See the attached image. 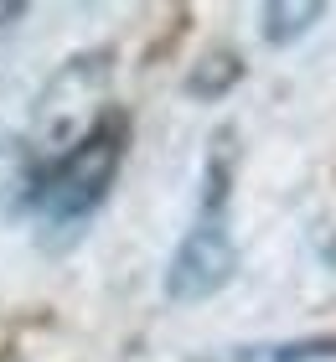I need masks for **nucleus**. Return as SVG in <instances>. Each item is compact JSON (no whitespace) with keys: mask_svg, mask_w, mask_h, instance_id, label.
I'll use <instances>...</instances> for the list:
<instances>
[{"mask_svg":"<svg viewBox=\"0 0 336 362\" xmlns=\"http://www.w3.org/2000/svg\"><path fill=\"white\" fill-rule=\"evenodd\" d=\"M37 156L26 151V140H16L11 129H0V212H16L37 197Z\"/></svg>","mask_w":336,"mask_h":362,"instance_id":"20e7f679","label":"nucleus"},{"mask_svg":"<svg viewBox=\"0 0 336 362\" xmlns=\"http://www.w3.org/2000/svg\"><path fill=\"white\" fill-rule=\"evenodd\" d=\"M326 16V6H264V42H295Z\"/></svg>","mask_w":336,"mask_h":362,"instance_id":"39448f33","label":"nucleus"},{"mask_svg":"<svg viewBox=\"0 0 336 362\" xmlns=\"http://www.w3.org/2000/svg\"><path fill=\"white\" fill-rule=\"evenodd\" d=\"M104 98H109V57H73L31 109V145L62 160L73 145H83L104 124Z\"/></svg>","mask_w":336,"mask_h":362,"instance_id":"f03ea898","label":"nucleus"},{"mask_svg":"<svg viewBox=\"0 0 336 362\" xmlns=\"http://www.w3.org/2000/svg\"><path fill=\"white\" fill-rule=\"evenodd\" d=\"M120 156H124V124L120 119H104L88 140L73 145V151H67L57 166L37 181L31 207L42 212V223L78 233V228L93 218V207L109 197L114 171H120Z\"/></svg>","mask_w":336,"mask_h":362,"instance_id":"f257e3e1","label":"nucleus"},{"mask_svg":"<svg viewBox=\"0 0 336 362\" xmlns=\"http://www.w3.org/2000/svg\"><path fill=\"white\" fill-rule=\"evenodd\" d=\"M223 202H228V171L212 160L202 218L192 223V233L176 243L171 269H166V295H171V300H207V295H217L233 279V269H238V254H233V238H228V223H223Z\"/></svg>","mask_w":336,"mask_h":362,"instance_id":"7ed1b4c3","label":"nucleus"},{"mask_svg":"<svg viewBox=\"0 0 336 362\" xmlns=\"http://www.w3.org/2000/svg\"><path fill=\"white\" fill-rule=\"evenodd\" d=\"M16 16H21V6H0V26H6V21H16Z\"/></svg>","mask_w":336,"mask_h":362,"instance_id":"423d86ee","label":"nucleus"}]
</instances>
